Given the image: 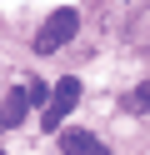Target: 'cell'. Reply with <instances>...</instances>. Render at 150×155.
Wrapping results in <instances>:
<instances>
[{"instance_id":"3957f363","label":"cell","mask_w":150,"mask_h":155,"mask_svg":"<svg viewBox=\"0 0 150 155\" xmlns=\"http://www.w3.org/2000/svg\"><path fill=\"white\" fill-rule=\"evenodd\" d=\"M60 150L65 155H110V145L95 140L90 130H60Z\"/></svg>"},{"instance_id":"52a82bcc","label":"cell","mask_w":150,"mask_h":155,"mask_svg":"<svg viewBox=\"0 0 150 155\" xmlns=\"http://www.w3.org/2000/svg\"><path fill=\"white\" fill-rule=\"evenodd\" d=\"M0 155H5V150H0Z\"/></svg>"},{"instance_id":"277c9868","label":"cell","mask_w":150,"mask_h":155,"mask_svg":"<svg viewBox=\"0 0 150 155\" xmlns=\"http://www.w3.org/2000/svg\"><path fill=\"white\" fill-rule=\"evenodd\" d=\"M25 110H30L25 90H10V95H5V105H0V125H20V120H25Z\"/></svg>"},{"instance_id":"5b68a950","label":"cell","mask_w":150,"mask_h":155,"mask_svg":"<svg viewBox=\"0 0 150 155\" xmlns=\"http://www.w3.org/2000/svg\"><path fill=\"white\" fill-rule=\"evenodd\" d=\"M125 110H130V115H135V110H150V80H145V85H135V90L125 95Z\"/></svg>"},{"instance_id":"7a4b0ae2","label":"cell","mask_w":150,"mask_h":155,"mask_svg":"<svg viewBox=\"0 0 150 155\" xmlns=\"http://www.w3.org/2000/svg\"><path fill=\"white\" fill-rule=\"evenodd\" d=\"M75 105H80V80H70V75H65V80H55L50 100L40 105V120H45V130H55V125L65 120V115L75 110Z\"/></svg>"},{"instance_id":"8992f818","label":"cell","mask_w":150,"mask_h":155,"mask_svg":"<svg viewBox=\"0 0 150 155\" xmlns=\"http://www.w3.org/2000/svg\"><path fill=\"white\" fill-rule=\"evenodd\" d=\"M25 100H30V105H45V100H50V85H45V80H25Z\"/></svg>"},{"instance_id":"6da1fadb","label":"cell","mask_w":150,"mask_h":155,"mask_svg":"<svg viewBox=\"0 0 150 155\" xmlns=\"http://www.w3.org/2000/svg\"><path fill=\"white\" fill-rule=\"evenodd\" d=\"M75 30H80V15H75V10H55V15L35 30V55H55L60 45L75 40Z\"/></svg>"}]
</instances>
